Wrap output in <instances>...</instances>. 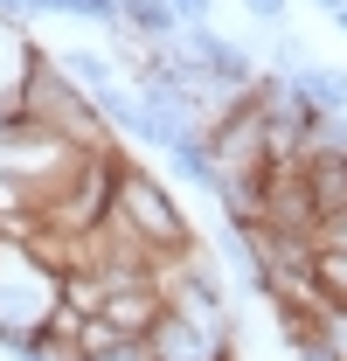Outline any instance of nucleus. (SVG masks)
Returning <instances> with one entry per match:
<instances>
[{"label":"nucleus","instance_id":"obj_1","mask_svg":"<svg viewBox=\"0 0 347 361\" xmlns=\"http://www.w3.org/2000/svg\"><path fill=\"white\" fill-rule=\"evenodd\" d=\"M97 153L104 146H77V139L49 133V126H28V118L21 126H0V180H7V195H14L21 216L56 209V195L84 174Z\"/></svg>","mask_w":347,"mask_h":361},{"label":"nucleus","instance_id":"obj_2","mask_svg":"<svg viewBox=\"0 0 347 361\" xmlns=\"http://www.w3.org/2000/svg\"><path fill=\"white\" fill-rule=\"evenodd\" d=\"M111 236H126L132 250H146V257H188L195 250V236H188V216H181V202H174V188L160 174H146V167H118V188H111V216H104Z\"/></svg>","mask_w":347,"mask_h":361},{"label":"nucleus","instance_id":"obj_3","mask_svg":"<svg viewBox=\"0 0 347 361\" xmlns=\"http://www.w3.org/2000/svg\"><path fill=\"white\" fill-rule=\"evenodd\" d=\"M56 306H63V278L14 229H0V348H21L28 334H42Z\"/></svg>","mask_w":347,"mask_h":361},{"label":"nucleus","instance_id":"obj_4","mask_svg":"<svg viewBox=\"0 0 347 361\" xmlns=\"http://www.w3.org/2000/svg\"><path fill=\"white\" fill-rule=\"evenodd\" d=\"M21 118L28 126H49V133L77 139V146H111L104 133V118H97V104H90V90H77L63 70H56V56L35 49V63H28V84H21ZM14 118V126H21Z\"/></svg>","mask_w":347,"mask_h":361},{"label":"nucleus","instance_id":"obj_5","mask_svg":"<svg viewBox=\"0 0 347 361\" xmlns=\"http://www.w3.org/2000/svg\"><path fill=\"white\" fill-rule=\"evenodd\" d=\"M167 174L181 180V188H195V195H209V202H222L229 195V174H222V160H216V139L209 133H188V139H174L167 153Z\"/></svg>","mask_w":347,"mask_h":361},{"label":"nucleus","instance_id":"obj_6","mask_svg":"<svg viewBox=\"0 0 347 361\" xmlns=\"http://www.w3.org/2000/svg\"><path fill=\"white\" fill-rule=\"evenodd\" d=\"M104 319H111L126 341H153V326L167 319V285H111Z\"/></svg>","mask_w":347,"mask_h":361},{"label":"nucleus","instance_id":"obj_7","mask_svg":"<svg viewBox=\"0 0 347 361\" xmlns=\"http://www.w3.org/2000/svg\"><path fill=\"white\" fill-rule=\"evenodd\" d=\"M305 188H312V223L319 216H347V153H299Z\"/></svg>","mask_w":347,"mask_h":361},{"label":"nucleus","instance_id":"obj_8","mask_svg":"<svg viewBox=\"0 0 347 361\" xmlns=\"http://www.w3.org/2000/svg\"><path fill=\"white\" fill-rule=\"evenodd\" d=\"M292 84H299L305 97L327 111V118H341V111H347V63H319V56H312V63H305Z\"/></svg>","mask_w":347,"mask_h":361},{"label":"nucleus","instance_id":"obj_9","mask_svg":"<svg viewBox=\"0 0 347 361\" xmlns=\"http://www.w3.org/2000/svg\"><path fill=\"white\" fill-rule=\"evenodd\" d=\"M56 70H63V77H70L77 90H90V97L118 84V63H111L104 49H56Z\"/></svg>","mask_w":347,"mask_h":361},{"label":"nucleus","instance_id":"obj_10","mask_svg":"<svg viewBox=\"0 0 347 361\" xmlns=\"http://www.w3.org/2000/svg\"><path fill=\"white\" fill-rule=\"evenodd\" d=\"M90 104H97V118H104V133H111V139H139V90H132V84L97 90Z\"/></svg>","mask_w":347,"mask_h":361},{"label":"nucleus","instance_id":"obj_11","mask_svg":"<svg viewBox=\"0 0 347 361\" xmlns=\"http://www.w3.org/2000/svg\"><path fill=\"white\" fill-rule=\"evenodd\" d=\"M104 299H111V278H104V271H63V306L77 319H97Z\"/></svg>","mask_w":347,"mask_h":361},{"label":"nucleus","instance_id":"obj_12","mask_svg":"<svg viewBox=\"0 0 347 361\" xmlns=\"http://www.w3.org/2000/svg\"><path fill=\"white\" fill-rule=\"evenodd\" d=\"M312 299L327 313H347V250H319L312 257Z\"/></svg>","mask_w":347,"mask_h":361},{"label":"nucleus","instance_id":"obj_13","mask_svg":"<svg viewBox=\"0 0 347 361\" xmlns=\"http://www.w3.org/2000/svg\"><path fill=\"white\" fill-rule=\"evenodd\" d=\"M236 7H243L257 28H271V35H278V28H292V0H236Z\"/></svg>","mask_w":347,"mask_h":361},{"label":"nucleus","instance_id":"obj_14","mask_svg":"<svg viewBox=\"0 0 347 361\" xmlns=\"http://www.w3.org/2000/svg\"><path fill=\"white\" fill-rule=\"evenodd\" d=\"M167 7H174L181 28H216V7H222V0H167Z\"/></svg>","mask_w":347,"mask_h":361},{"label":"nucleus","instance_id":"obj_15","mask_svg":"<svg viewBox=\"0 0 347 361\" xmlns=\"http://www.w3.org/2000/svg\"><path fill=\"white\" fill-rule=\"evenodd\" d=\"M90 361H160V355H153V341H118V348H104Z\"/></svg>","mask_w":347,"mask_h":361},{"label":"nucleus","instance_id":"obj_16","mask_svg":"<svg viewBox=\"0 0 347 361\" xmlns=\"http://www.w3.org/2000/svg\"><path fill=\"white\" fill-rule=\"evenodd\" d=\"M0 21H14V28H21V21H28V0H0Z\"/></svg>","mask_w":347,"mask_h":361},{"label":"nucleus","instance_id":"obj_17","mask_svg":"<svg viewBox=\"0 0 347 361\" xmlns=\"http://www.w3.org/2000/svg\"><path fill=\"white\" fill-rule=\"evenodd\" d=\"M305 7H319V14H327V21H334V14H341L347 0H305Z\"/></svg>","mask_w":347,"mask_h":361},{"label":"nucleus","instance_id":"obj_18","mask_svg":"<svg viewBox=\"0 0 347 361\" xmlns=\"http://www.w3.org/2000/svg\"><path fill=\"white\" fill-rule=\"evenodd\" d=\"M334 28H341V35H347V7H341V14H334Z\"/></svg>","mask_w":347,"mask_h":361}]
</instances>
